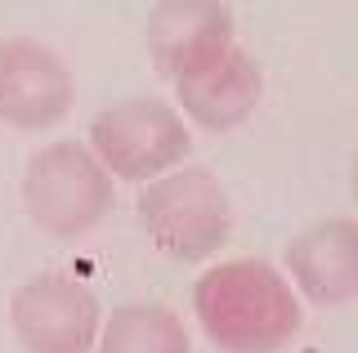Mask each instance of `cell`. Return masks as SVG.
<instances>
[{
    "label": "cell",
    "instance_id": "6da1fadb",
    "mask_svg": "<svg viewBox=\"0 0 358 353\" xmlns=\"http://www.w3.org/2000/svg\"><path fill=\"white\" fill-rule=\"evenodd\" d=\"M193 313L220 353H278L300 331V300L264 260H229L201 273Z\"/></svg>",
    "mask_w": 358,
    "mask_h": 353
},
{
    "label": "cell",
    "instance_id": "7a4b0ae2",
    "mask_svg": "<svg viewBox=\"0 0 358 353\" xmlns=\"http://www.w3.org/2000/svg\"><path fill=\"white\" fill-rule=\"evenodd\" d=\"M143 233L162 255L179 264H201L229 241L233 206L229 193L206 165H184L175 174H162L134 202Z\"/></svg>",
    "mask_w": 358,
    "mask_h": 353
},
{
    "label": "cell",
    "instance_id": "3957f363",
    "mask_svg": "<svg viewBox=\"0 0 358 353\" xmlns=\"http://www.w3.org/2000/svg\"><path fill=\"white\" fill-rule=\"evenodd\" d=\"M27 219L50 237H85L112 211V174L94 161V152L76 139H59L27 157L22 174Z\"/></svg>",
    "mask_w": 358,
    "mask_h": 353
},
{
    "label": "cell",
    "instance_id": "277c9868",
    "mask_svg": "<svg viewBox=\"0 0 358 353\" xmlns=\"http://www.w3.org/2000/svg\"><path fill=\"white\" fill-rule=\"evenodd\" d=\"M90 152L108 174L130 183L162 179L193 152L184 117L162 98H126L90 121Z\"/></svg>",
    "mask_w": 358,
    "mask_h": 353
},
{
    "label": "cell",
    "instance_id": "5b68a950",
    "mask_svg": "<svg viewBox=\"0 0 358 353\" xmlns=\"http://www.w3.org/2000/svg\"><path fill=\"white\" fill-rule=\"evenodd\" d=\"M99 300L67 273H41L9 300V322L27 353H90L99 340Z\"/></svg>",
    "mask_w": 358,
    "mask_h": 353
},
{
    "label": "cell",
    "instance_id": "8992f818",
    "mask_svg": "<svg viewBox=\"0 0 358 353\" xmlns=\"http://www.w3.org/2000/svg\"><path fill=\"white\" fill-rule=\"evenodd\" d=\"M76 81L50 45L31 36L0 40V121L14 130H50L72 112Z\"/></svg>",
    "mask_w": 358,
    "mask_h": 353
},
{
    "label": "cell",
    "instance_id": "52a82bcc",
    "mask_svg": "<svg viewBox=\"0 0 358 353\" xmlns=\"http://www.w3.org/2000/svg\"><path fill=\"white\" fill-rule=\"evenodd\" d=\"M148 54L152 68L166 81H184L210 63H220L238 40H233V9L229 5H157L148 14Z\"/></svg>",
    "mask_w": 358,
    "mask_h": 353
},
{
    "label": "cell",
    "instance_id": "ba28073f",
    "mask_svg": "<svg viewBox=\"0 0 358 353\" xmlns=\"http://www.w3.org/2000/svg\"><path fill=\"white\" fill-rule=\"evenodd\" d=\"M175 94L184 103V117H193L201 130L220 135V130L242 126L255 112V103L264 94V76H260V63L242 45H233L220 63L175 81Z\"/></svg>",
    "mask_w": 358,
    "mask_h": 353
},
{
    "label": "cell",
    "instance_id": "9c48e42d",
    "mask_svg": "<svg viewBox=\"0 0 358 353\" xmlns=\"http://www.w3.org/2000/svg\"><path fill=\"white\" fill-rule=\"evenodd\" d=\"M358 241H354V219H322V224L305 228L300 237H291L287 246V269L296 286L309 295L313 304L336 308L354 300L358 282Z\"/></svg>",
    "mask_w": 358,
    "mask_h": 353
},
{
    "label": "cell",
    "instance_id": "30bf717a",
    "mask_svg": "<svg viewBox=\"0 0 358 353\" xmlns=\"http://www.w3.org/2000/svg\"><path fill=\"white\" fill-rule=\"evenodd\" d=\"M99 353H193L184 317L166 304H126L108 317Z\"/></svg>",
    "mask_w": 358,
    "mask_h": 353
}]
</instances>
